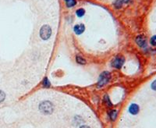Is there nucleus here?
<instances>
[{"label": "nucleus", "mask_w": 156, "mask_h": 128, "mask_svg": "<svg viewBox=\"0 0 156 128\" xmlns=\"http://www.w3.org/2000/svg\"><path fill=\"white\" fill-rule=\"evenodd\" d=\"M39 110L43 114L48 115L52 113L53 112V105L52 103L49 101H44L39 105Z\"/></svg>", "instance_id": "f257e3e1"}, {"label": "nucleus", "mask_w": 156, "mask_h": 128, "mask_svg": "<svg viewBox=\"0 0 156 128\" xmlns=\"http://www.w3.org/2000/svg\"><path fill=\"white\" fill-rule=\"evenodd\" d=\"M110 78H111V74L109 72H103L99 77V80H98V87H102L103 85L106 84L109 81Z\"/></svg>", "instance_id": "f03ea898"}, {"label": "nucleus", "mask_w": 156, "mask_h": 128, "mask_svg": "<svg viewBox=\"0 0 156 128\" xmlns=\"http://www.w3.org/2000/svg\"><path fill=\"white\" fill-rule=\"evenodd\" d=\"M52 35V29L49 25H44L40 30V36L43 40H47Z\"/></svg>", "instance_id": "7ed1b4c3"}, {"label": "nucleus", "mask_w": 156, "mask_h": 128, "mask_svg": "<svg viewBox=\"0 0 156 128\" xmlns=\"http://www.w3.org/2000/svg\"><path fill=\"white\" fill-rule=\"evenodd\" d=\"M124 57L121 56H117L112 61V66L114 68H116V69H121L123 64H124Z\"/></svg>", "instance_id": "20e7f679"}, {"label": "nucleus", "mask_w": 156, "mask_h": 128, "mask_svg": "<svg viewBox=\"0 0 156 128\" xmlns=\"http://www.w3.org/2000/svg\"><path fill=\"white\" fill-rule=\"evenodd\" d=\"M136 44L140 47H141V48H146L147 45H148L147 39L146 38L144 37V35H138V36L136 38Z\"/></svg>", "instance_id": "39448f33"}, {"label": "nucleus", "mask_w": 156, "mask_h": 128, "mask_svg": "<svg viewBox=\"0 0 156 128\" xmlns=\"http://www.w3.org/2000/svg\"><path fill=\"white\" fill-rule=\"evenodd\" d=\"M128 111L130 114L136 115L139 113V111H140V107H139L138 105L135 104V103H133V104H131V105H130V107H129Z\"/></svg>", "instance_id": "423d86ee"}, {"label": "nucleus", "mask_w": 156, "mask_h": 128, "mask_svg": "<svg viewBox=\"0 0 156 128\" xmlns=\"http://www.w3.org/2000/svg\"><path fill=\"white\" fill-rule=\"evenodd\" d=\"M132 0H116L115 2H114V6L117 9H120L121 7L126 4H128L131 2Z\"/></svg>", "instance_id": "0eeeda50"}, {"label": "nucleus", "mask_w": 156, "mask_h": 128, "mask_svg": "<svg viewBox=\"0 0 156 128\" xmlns=\"http://www.w3.org/2000/svg\"><path fill=\"white\" fill-rule=\"evenodd\" d=\"M74 32L76 34V35H81L83 32L85 30V27H84V24H76V25L74 26Z\"/></svg>", "instance_id": "6e6552de"}, {"label": "nucleus", "mask_w": 156, "mask_h": 128, "mask_svg": "<svg viewBox=\"0 0 156 128\" xmlns=\"http://www.w3.org/2000/svg\"><path fill=\"white\" fill-rule=\"evenodd\" d=\"M117 114H118V111L116 110V109H112L109 113V116L110 120L112 121H114L116 119L117 117Z\"/></svg>", "instance_id": "1a4fd4ad"}, {"label": "nucleus", "mask_w": 156, "mask_h": 128, "mask_svg": "<svg viewBox=\"0 0 156 128\" xmlns=\"http://www.w3.org/2000/svg\"><path fill=\"white\" fill-rule=\"evenodd\" d=\"M76 62H78L79 64H81V65H84V64L86 63L85 59H84L83 57L79 56H77L76 57Z\"/></svg>", "instance_id": "9d476101"}, {"label": "nucleus", "mask_w": 156, "mask_h": 128, "mask_svg": "<svg viewBox=\"0 0 156 128\" xmlns=\"http://www.w3.org/2000/svg\"><path fill=\"white\" fill-rule=\"evenodd\" d=\"M66 1V6L68 7H72L76 5V1L75 0H65Z\"/></svg>", "instance_id": "9b49d317"}, {"label": "nucleus", "mask_w": 156, "mask_h": 128, "mask_svg": "<svg viewBox=\"0 0 156 128\" xmlns=\"http://www.w3.org/2000/svg\"><path fill=\"white\" fill-rule=\"evenodd\" d=\"M76 14L77 17H82L85 14V10H84V9H79V10H76Z\"/></svg>", "instance_id": "f8f14e48"}, {"label": "nucleus", "mask_w": 156, "mask_h": 128, "mask_svg": "<svg viewBox=\"0 0 156 128\" xmlns=\"http://www.w3.org/2000/svg\"><path fill=\"white\" fill-rule=\"evenodd\" d=\"M42 84L43 86L45 87H49L51 85L50 81H49V80L47 78H45V79L43 80V82H42Z\"/></svg>", "instance_id": "ddd939ff"}, {"label": "nucleus", "mask_w": 156, "mask_h": 128, "mask_svg": "<svg viewBox=\"0 0 156 128\" xmlns=\"http://www.w3.org/2000/svg\"><path fill=\"white\" fill-rule=\"evenodd\" d=\"M104 102H105V104L108 105V106H112V102L110 101V99H109V95H105V97H104Z\"/></svg>", "instance_id": "4468645a"}, {"label": "nucleus", "mask_w": 156, "mask_h": 128, "mask_svg": "<svg viewBox=\"0 0 156 128\" xmlns=\"http://www.w3.org/2000/svg\"><path fill=\"white\" fill-rule=\"evenodd\" d=\"M5 99H6V94L4 93V91H2V90H0V103H2Z\"/></svg>", "instance_id": "2eb2a0df"}, {"label": "nucleus", "mask_w": 156, "mask_h": 128, "mask_svg": "<svg viewBox=\"0 0 156 128\" xmlns=\"http://www.w3.org/2000/svg\"><path fill=\"white\" fill-rule=\"evenodd\" d=\"M150 43H151V45H153V46H156V35L153 36V37L151 38Z\"/></svg>", "instance_id": "dca6fc26"}, {"label": "nucleus", "mask_w": 156, "mask_h": 128, "mask_svg": "<svg viewBox=\"0 0 156 128\" xmlns=\"http://www.w3.org/2000/svg\"><path fill=\"white\" fill-rule=\"evenodd\" d=\"M151 87H152V90H154V91H156V80H155V81H153V82H152Z\"/></svg>", "instance_id": "f3484780"}, {"label": "nucleus", "mask_w": 156, "mask_h": 128, "mask_svg": "<svg viewBox=\"0 0 156 128\" xmlns=\"http://www.w3.org/2000/svg\"><path fill=\"white\" fill-rule=\"evenodd\" d=\"M80 128H90V126H81Z\"/></svg>", "instance_id": "a211bd4d"}]
</instances>
